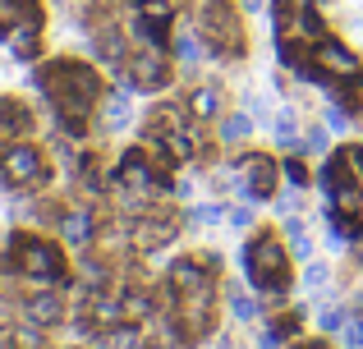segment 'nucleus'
Wrapping results in <instances>:
<instances>
[{
  "label": "nucleus",
  "mask_w": 363,
  "mask_h": 349,
  "mask_svg": "<svg viewBox=\"0 0 363 349\" xmlns=\"http://www.w3.org/2000/svg\"><path fill=\"white\" fill-rule=\"evenodd\" d=\"M276 207L281 212H299V193H276Z\"/></svg>",
  "instance_id": "obj_31"
},
{
  "label": "nucleus",
  "mask_w": 363,
  "mask_h": 349,
  "mask_svg": "<svg viewBox=\"0 0 363 349\" xmlns=\"http://www.w3.org/2000/svg\"><path fill=\"white\" fill-rule=\"evenodd\" d=\"M111 184H116V188H129V193H161V188H170L166 161H152V156H147V143H143V147H133V152L120 156V166L111 171Z\"/></svg>",
  "instance_id": "obj_6"
},
{
  "label": "nucleus",
  "mask_w": 363,
  "mask_h": 349,
  "mask_svg": "<svg viewBox=\"0 0 363 349\" xmlns=\"http://www.w3.org/2000/svg\"><path fill=\"white\" fill-rule=\"evenodd\" d=\"M33 88H42L46 106L55 110V125L69 138H83V129L92 125V115L106 101V88H101V74L92 64L74 60V55H55V60L37 64L33 69Z\"/></svg>",
  "instance_id": "obj_1"
},
{
  "label": "nucleus",
  "mask_w": 363,
  "mask_h": 349,
  "mask_svg": "<svg viewBox=\"0 0 363 349\" xmlns=\"http://www.w3.org/2000/svg\"><path fill=\"white\" fill-rule=\"evenodd\" d=\"M308 60L318 64V69L327 74L331 83H336V79H354V74H363V55H359V51H350L345 42H336L331 33H327V37H322V42L308 51Z\"/></svg>",
  "instance_id": "obj_11"
},
{
  "label": "nucleus",
  "mask_w": 363,
  "mask_h": 349,
  "mask_svg": "<svg viewBox=\"0 0 363 349\" xmlns=\"http://www.w3.org/2000/svg\"><path fill=\"white\" fill-rule=\"evenodd\" d=\"M308 147H313V152H327V125H322V129H313V134H308Z\"/></svg>",
  "instance_id": "obj_30"
},
{
  "label": "nucleus",
  "mask_w": 363,
  "mask_h": 349,
  "mask_svg": "<svg viewBox=\"0 0 363 349\" xmlns=\"http://www.w3.org/2000/svg\"><path fill=\"white\" fill-rule=\"evenodd\" d=\"M55 230H60L65 244H74V248H88V244L101 234V230H97V216H92L88 207H74V212H65Z\"/></svg>",
  "instance_id": "obj_14"
},
{
  "label": "nucleus",
  "mask_w": 363,
  "mask_h": 349,
  "mask_svg": "<svg viewBox=\"0 0 363 349\" xmlns=\"http://www.w3.org/2000/svg\"><path fill=\"white\" fill-rule=\"evenodd\" d=\"M198 37L207 42V51L216 55V60H240L248 37H244V14L235 0H203L198 5Z\"/></svg>",
  "instance_id": "obj_4"
},
{
  "label": "nucleus",
  "mask_w": 363,
  "mask_h": 349,
  "mask_svg": "<svg viewBox=\"0 0 363 349\" xmlns=\"http://www.w3.org/2000/svg\"><path fill=\"white\" fill-rule=\"evenodd\" d=\"M235 171L244 175V188H240L244 202H272V198H276V179H281V166H276L267 152L235 156Z\"/></svg>",
  "instance_id": "obj_9"
},
{
  "label": "nucleus",
  "mask_w": 363,
  "mask_h": 349,
  "mask_svg": "<svg viewBox=\"0 0 363 349\" xmlns=\"http://www.w3.org/2000/svg\"><path fill=\"white\" fill-rule=\"evenodd\" d=\"M230 313L240 317V322H253V317H257V304L244 294V290H230Z\"/></svg>",
  "instance_id": "obj_24"
},
{
  "label": "nucleus",
  "mask_w": 363,
  "mask_h": 349,
  "mask_svg": "<svg viewBox=\"0 0 363 349\" xmlns=\"http://www.w3.org/2000/svg\"><path fill=\"white\" fill-rule=\"evenodd\" d=\"M285 244H290V258H299V262L313 258V244H308V234H303V221H299V216H290V221H285Z\"/></svg>",
  "instance_id": "obj_20"
},
{
  "label": "nucleus",
  "mask_w": 363,
  "mask_h": 349,
  "mask_svg": "<svg viewBox=\"0 0 363 349\" xmlns=\"http://www.w3.org/2000/svg\"><path fill=\"white\" fill-rule=\"evenodd\" d=\"M129 234H133V248L157 253V248H166V244H175V234H179V216H175V212H157V207H152V212L133 216Z\"/></svg>",
  "instance_id": "obj_10"
},
{
  "label": "nucleus",
  "mask_w": 363,
  "mask_h": 349,
  "mask_svg": "<svg viewBox=\"0 0 363 349\" xmlns=\"http://www.w3.org/2000/svg\"><path fill=\"white\" fill-rule=\"evenodd\" d=\"M345 152H350V166H354V175L363 179V143H359V147H345Z\"/></svg>",
  "instance_id": "obj_32"
},
{
  "label": "nucleus",
  "mask_w": 363,
  "mask_h": 349,
  "mask_svg": "<svg viewBox=\"0 0 363 349\" xmlns=\"http://www.w3.org/2000/svg\"><path fill=\"white\" fill-rule=\"evenodd\" d=\"M184 110H189V120H198V125L221 120V88H216V83H198V88H189Z\"/></svg>",
  "instance_id": "obj_15"
},
{
  "label": "nucleus",
  "mask_w": 363,
  "mask_h": 349,
  "mask_svg": "<svg viewBox=\"0 0 363 349\" xmlns=\"http://www.w3.org/2000/svg\"><path fill=\"white\" fill-rule=\"evenodd\" d=\"M0 42H5V51L14 55V60H33V55L42 51V18H9Z\"/></svg>",
  "instance_id": "obj_12"
},
{
  "label": "nucleus",
  "mask_w": 363,
  "mask_h": 349,
  "mask_svg": "<svg viewBox=\"0 0 363 349\" xmlns=\"http://www.w3.org/2000/svg\"><path fill=\"white\" fill-rule=\"evenodd\" d=\"M124 83H129L133 92H161V88H170L166 51H161V46H138V51H129V60H124Z\"/></svg>",
  "instance_id": "obj_7"
},
{
  "label": "nucleus",
  "mask_w": 363,
  "mask_h": 349,
  "mask_svg": "<svg viewBox=\"0 0 363 349\" xmlns=\"http://www.w3.org/2000/svg\"><path fill=\"white\" fill-rule=\"evenodd\" d=\"M5 267H9V276L28 280V285H37V290H60L65 280H69V262H65L60 244H55L51 234H37V230L9 234Z\"/></svg>",
  "instance_id": "obj_2"
},
{
  "label": "nucleus",
  "mask_w": 363,
  "mask_h": 349,
  "mask_svg": "<svg viewBox=\"0 0 363 349\" xmlns=\"http://www.w3.org/2000/svg\"><path fill=\"white\" fill-rule=\"evenodd\" d=\"M290 349H331V345H322V341H299V345H290Z\"/></svg>",
  "instance_id": "obj_34"
},
{
  "label": "nucleus",
  "mask_w": 363,
  "mask_h": 349,
  "mask_svg": "<svg viewBox=\"0 0 363 349\" xmlns=\"http://www.w3.org/2000/svg\"><path fill=\"white\" fill-rule=\"evenodd\" d=\"M340 341H345L350 349H363V313H359V317H350V322H345V331H340Z\"/></svg>",
  "instance_id": "obj_27"
},
{
  "label": "nucleus",
  "mask_w": 363,
  "mask_h": 349,
  "mask_svg": "<svg viewBox=\"0 0 363 349\" xmlns=\"http://www.w3.org/2000/svg\"><path fill=\"white\" fill-rule=\"evenodd\" d=\"M0 184H5L9 193H37V188H46L51 184V161H46V152L37 143H28V138L9 143L5 152H0Z\"/></svg>",
  "instance_id": "obj_5"
},
{
  "label": "nucleus",
  "mask_w": 363,
  "mask_h": 349,
  "mask_svg": "<svg viewBox=\"0 0 363 349\" xmlns=\"http://www.w3.org/2000/svg\"><path fill=\"white\" fill-rule=\"evenodd\" d=\"M322 120H327V129H331V134L350 129V110H345V106H327V110H322Z\"/></svg>",
  "instance_id": "obj_28"
},
{
  "label": "nucleus",
  "mask_w": 363,
  "mask_h": 349,
  "mask_svg": "<svg viewBox=\"0 0 363 349\" xmlns=\"http://www.w3.org/2000/svg\"><path fill=\"white\" fill-rule=\"evenodd\" d=\"M318 322H322V331H331V336H336V331H345L350 313H345L340 304H331V308H322V317H318Z\"/></svg>",
  "instance_id": "obj_23"
},
{
  "label": "nucleus",
  "mask_w": 363,
  "mask_h": 349,
  "mask_svg": "<svg viewBox=\"0 0 363 349\" xmlns=\"http://www.w3.org/2000/svg\"><path fill=\"white\" fill-rule=\"evenodd\" d=\"M281 175H285V179H290V184H294V188H303V184H308V166H303V161H299V156H290V161H285V166H281Z\"/></svg>",
  "instance_id": "obj_25"
},
{
  "label": "nucleus",
  "mask_w": 363,
  "mask_h": 349,
  "mask_svg": "<svg viewBox=\"0 0 363 349\" xmlns=\"http://www.w3.org/2000/svg\"><path fill=\"white\" fill-rule=\"evenodd\" d=\"M230 221H235V225H240V230H248V225H253V216H248V212H244V207H235V212H230Z\"/></svg>",
  "instance_id": "obj_33"
},
{
  "label": "nucleus",
  "mask_w": 363,
  "mask_h": 349,
  "mask_svg": "<svg viewBox=\"0 0 363 349\" xmlns=\"http://www.w3.org/2000/svg\"><path fill=\"white\" fill-rule=\"evenodd\" d=\"M272 129H276V143H281V147H290V152H299V147H303V138H299V115H294V110H281V115L272 120Z\"/></svg>",
  "instance_id": "obj_18"
},
{
  "label": "nucleus",
  "mask_w": 363,
  "mask_h": 349,
  "mask_svg": "<svg viewBox=\"0 0 363 349\" xmlns=\"http://www.w3.org/2000/svg\"><path fill=\"white\" fill-rule=\"evenodd\" d=\"M253 129H257V125H253V115L244 110V115H225L221 125H216V134H221V143H230V147H235V143H244Z\"/></svg>",
  "instance_id": "obj_19"
},
{
  "label": "nucleus",
  "mask_w": 363,
  "mask_h": 349,
  "mask_svg": "<svg viewBox=\"0 0 363 349\" xmlns=\"http://www.w3.org/2000/svg\"><path fill=\"white\" fill-rule=\"evenodd\" d=\"M170 51H175L184 64H198V60H203V51H198V37L189 33V28H179V33L170 37Z\"/></svg>",
  "instance_id": "obj_21"
},
{
  "label": "nucleus",
  "mask_w": 363,
  "mask_h": 349,
  "mask_svg": "<svg viewBox=\"0 0 363 349\" xmlns=\"http://www.w3.org/2000/svg\"><path fill=\"white\" fill-rule=\"evenodd\" d=\"M23 313H28V322H37V326H55V322H65V299L55 294V290H37V294H28Z\"/></svg>",
  "instance_id": "obj_16"
},
{
  "label": "nucleus",
  "mask_w": 363,
  "mask_h": 349,
  "mask_svg": "<svg viewBox=\"0 0 363 349\" xmlns=\"http://www.w3.org/2000/svg\"><path fill=\"white\" fill-rule=\"evenodd\" d=\"M101 345L106 349H143V331L133 322H116V326L101 331Z\"/></svg>",
  "instance_id": "obj_17"
},
{
  "label": "nucleus",
  "mask_w": 363,
  "mask_h": 349,
  "mask_svg": "<svg viewBox=\"0 0 363 349\" xmlns=\"http://www.w3.org/2000/svg\"><path fill=\"white\" fill-rule=\"evenodd\" d=\"M9 345L14 349H46V336H42L37 322H28V326H18V331H9Z\"/></svg>",
  "instance_id": "obj_22"
},
{
  "label": "nucleus",
  "mask_w": 363,
  "mask_h": 349,
  "mask_svg": "<svg viewBox=\"0 0 363 349\" xmlns=\"http://www.w3.org/2000/svg\"><path fill=\"white\" fill-rule=\"evenodd\" d=\"M244 110L253 115V125H272V106L262 97H244Z\"/></svg>",
  "instance_id": "obj_26"
},
{
  "label": "nucleus",
  "mask_w": 363,
  "mask_h": 349,
  "mask_svg": "<svg viewBox=\"0 0 363 349\" xmlns=\"http://www.w3.org/2000/svg\"><path fill=\"white\" fill-rule=\"evenodd\" d=\"M120 18H124L129 42H138V46H166L170 23H175V14L166 5H129Z\"/></svg>",
  "instance_id": "obj_8"
},
{
  "label": "nucleus",
  "mask_w": 363,
  "mask_h": 349,
  "mask_svg": "<svg viewBox=\"0 0 363 349\" xmlns=\"http://www.w3.org/2000/svg\"><path fill=\"white\" fill-rule=\"evenodd\" d=\"M327 271H331V267H322V262H303V285L318 290L322 280H327Z\"/></svg>",
  "instance_id": "obj_29"
},
{
  "label": "nucleus",
  "mask_w": 363,
  "mask_h": 349,
  "mask_svg": "<svg viewBox=\"0 0 363 349\" xmlns=\"http://www.w3.org/2000/svg\"><path fill=\"white\" fill-rule=\"evenodd\" d=\"M129 83H120L106 101H101V134H120V129L133 125V101H129Z\"/></svg>",
  "instance_id": "obj_13"
},
{
  "label": "nucleus",
  "mask_w": 363,
  "mask_h": 349,
  "mask_svg": "<svg viewBox=\"0 0 363 349\" xmlns=\"http://www.w3.org/2000/svg\"><path fill=\"white\" fill-rule=\"evenodd\" d=\"M244 267H248V285L257 294H285L290 290V244L276 239V230H257L244 244Z\"/></svg>",
  "instance_id": "obj_3"
},
{
  "label": "nucleus",
  "mask_w": 363,
  "mask_h": 349,
  "mask_svg": "<svg viewBox=\"0 0 363 349\" xmlns=\"http://www.w3.org/2000/svg\"><path fill=\"white\" fill-rule=\"evenodd\" d=\"M262 5H267V0H244V14H257Z\"/></svg>",
  "instance_id": "obj_35"
}]
</instances>
